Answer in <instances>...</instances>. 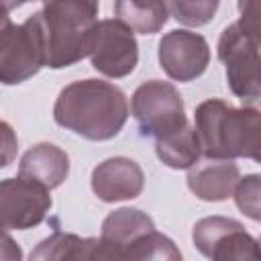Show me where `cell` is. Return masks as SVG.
<instances>
[{
	"label": "cell",
	"mask_w": 261,
	"mask_h": 261,
	"mask_svg": "<svg viewBox=\"0 0 261 261\" xmlns=\"http://www.w3.org/2000/svg\"><path fill=\"white\" fill-rule=\"evenodd\" d=\"M0 259H4V261H20L22 259V251H20L18 243L8 232H0Z\"/></svg>",
	"instance_id": "obj_22"
},
{
	"label": "cell",
	"mask_w": 261,
	"mask_h": 261,
	"mask_svg": "<svg viewBox=\"0 0 261 261\" xmlns=\"http://www.w3.org/2000/svg\"><path fill=\"white\" fill-rule=\"evenodd\" d=\"M92 67L106 77H126L139 61V45L135 33L116 18L98 20L94 45L90 51Z\"/></svg>",
	"instance_id": "obj_9"
},
{
	"label": "cell",
	"mask_w": 261,
	"mask_h": 261,
	"mask_svg": "<svg viewBox=\"0 0 261 261\" xmlns=\"http://www.w3.org/2000/svg\"><path fill=\"white\" fill-rule=\"evenodd\" d=\"M151 230H155L151 216L139 208H118L110 212L100 230L102 259H130L135 243Z\"/></svg>",
	"instance_id": "obj_11"
},
{
	"label": "cell",
	"mask_w": 261,
	"mask_h": 261,
	"mask_svg": "<svg viewBox=\"0 0 261 261\" xmlns=\"http://www.w3.org/2000/svg\"><path fill=\"white\" fill-rule=\"evenodd\" d=\"M220 0H165L167 12L184 27H204L208 24Z\"/></svg>",
	"instance_id": "obj_18"
},
{
	"label": "cell",
	"mask_w": 261,
	"mask_h": 261,
	"mask_svg": "<svg viewBox=\"0 0 261 261\" xmlns=\"http://www.w3.org/2000/svg\"><path fill=\"white\" fill-rule=\"evenodd\" d=\"M192 241L196 249L214 261H259V243L239 220L226 216H206L194 224Z\"/></svg>",
	"instance_id": "obj_7"
},
{
	"label": "cell",
	"mask_w": 261,
	"mask_h": 261,
	"mask_svg": "<svg viewBox=\"0 0 261 261\" xmlns=\"http://www.w3.org/2000/svg\"><path fill=\"white\" fill-rule=\"evenodd\" d=\"M31 259H49V261H92L102 259V245L100 239L92 237H77L71 232H53L51 237L43 239L37 249L31 251Z\"/></svg>",
	"instance_id": "obj_15"
},
{
	"label": "cell",
	"mask_w": 261,
	"mask_h": 261,
	"mask_svg": "<svg viewBox=\"0 0 261 261\" xmlns=\"http://www.w3.org/2000/svg\"><path fill=\"white\" fill-rule=\"evenodd\" d=\"M51 206L47 188L20 175L0 179V232L27 230L41 224Z\"/></svg>",
	"instance_id": "obj_8"
},
{
	"label": "cell",
	"mask_w": 261,
	"mask_h": 261,
	"mask_svg": "<svg viewBox=\"0 0 261 261\" xmlns=\"http://www.w3.org/2000/svg\"><path fill=\"white\" fill-rule=\"evenodd\" d=\"M53 118L59 126L88 141H108L122 130L128 118V102L124 92L110 82L77 80L59 92Z\"/></svg>",
	"instance_id": "obj_1"
},
{
	"label": "cell",
	"mask_w": 261,
	"mask_h": 261,
	"mask_svg": "<svg viewBox=\"0 0 261 261\" xmlns=\"http://www.w3.org/2000/svg\"><path fill=\"white\" fill-rule=\"evenodd\" d=\"M18 175L47 190L59 188L69 175V157L53 143H37L20 157Z\"/></svg>",
	"instance_id": "obj_14"
},
{
	"label": "cell",
	"mask_w": 261,
	"mask_h": 261,
	"mask_svg": "<svg viewBox=\"0 0 261 261\" xmlns=\"http://www.w3.org/2000/svg\"><path fill=\"white\" fill-rule=\"evenodd\" d=\"M155 151L157 157L171 169H188L202 155L200 143L196 139V130L190 124L181 126L175 133L155 139Z\"/></svg>",
	"instance_id": "obj_17"
},
{
	"label": "cell",
	"mask_w": 261,
	"mask_h": 261,
	"mask_svg": "<svg viewBox=\"0 0 261 261\" xmlns=\"http://www.w3.org/2000/svg\"><path fill=\"white\" fill-rule=\"evenodd\" d=\"M194 120L204 157L261 159V114L255 106L234 108L220 98H210L198 104Z\"/></svg>",
	"instance_id": "obj_2"
},
{
	"label": "cell",
	"mask_w": 261,
	"mask_h": 261,
	"mask_svg": "<svg viewBox=\"0 0 261 261\" xmlns=\"http://www.w3.org/2000/svg\"><path fill=\"white\" fill-rule=\"evenodd\" d=\"M145 173L141 165L128 157H110L92 171V192L102 202H122L141 196Z\"/></svg>",
	"instance_id": "obj_12"
},
{
	"label": "cell",
	"mask_w": 261,
	"mask_h": 261,
	"mask_svg": "<svg viewBox=\"0 0 261 261\" xmlns=\"http://www.w3.org/2000/svg\"><path fill=\"white\" fill-rule=\"evenodd\" d=\"M45 67V33L41 12L24 22L12 20L0 31V84L16 86Z\"/></svg>",
	"instance_id": "obj_4"
},
{
	"label": "cell",
	"mask_w": 261,
	"mask_h": 261,
	"mask_svg": "<svg viewBox=\"0 0 261 261\" xmlns=\"http://www.w3.org/2000/svg\"><path fill=\"white\" fill-rule=\"evenodd\" d=\"M161 69L175 82L200 77L210 63V47L198 33L175 29L161 37L157 49Z\"/></svg>",
	"instance_id": "obj_10"
},
{
	"label": "cell",
	"mask_w": 261,
	"mask_h": 261,
	"mask_svg": "<svg viewBox=\"0 0 261 261\" xmlns=\"http://www.w3.org/2000/svg\"><path fill=\"white\" fill-rule=\"evenodd\" d=\"M241 173L232 159H198L188 167V188L190 192L204 202H222L232 196V190Z\"/></svg>",
	"instance_id": "obj_13"
},
{
	"label": "cell",
	"mask_w": 261,
	"mask_h": 261,
	"mask_svg": "<svg viewBox=\"0 0 261 261\" xmlns=\"http://www.w3.org/2000/svg\"><path fill=\"white\" fill-rule=\"evenodd\" d=\"M239 24L255 39H259V0H239Z\"/></svg>",
	"instance_id": "obj_21"
},
{
	"label": "cell",
	"mask_w": 261,
	"mask_h": 261,
	"mask_svg": "<svg viewBox=\"0 0 261 261\" xmlns=\"http://www.w3.org/2000/svg\"><path fill=\"white\" fill-rule=\"evenodd\" d=\"M16 151H18V139L14 128L8 122L0 120V169L8 167L14 161Z\"/></svg>",
	"instance_id": "obj_20"
},
{
	"label": "cell",
	"mask_w": 261,
	"mask_h": 261,
	"mask_svg": "<svg viewBox=\"0 0 261 261\" xmlns=\"http://www.w3.org/2000/svg\"><path fill=\"white\" fill-rule=\"evenodd\" d=\"M27 2H35V0H0V6L10 12V10H14V8H18V6L27 4Z\"/></svg>",
	"instance_id": "obj_23"
},
{
	"label": "cell",
	"mask_w": 261,
	"mask_h": 261,
	"mask_svg": "<svg viewBox=\"0 0 261 261\" xmlns=\"http://www.w3.org/2000/svg\"><path fill=\"white\" fill-rule=\"evenodd\" d=\"M130 110L145 137L159 139L188 124L184 98L173 84L163 80L141 84L133 94Z\"/></svg>",
	"instance_id": "obj_6"
},
{
	"label": "cell",
	"mask_w": 261,
	"mask_h": 261,
	"mask_svg": "<svg viewBox=\"0 0 261 261\" xmlns=\"http://www.w3.org/2000/svg\"><path fill=\"white\" fill-rule=\"evenodd\" d=\"M114 16L133 33L155 35L169 18L165 0H114Z\"/></svg>",
	"instance_id": "obj_16"
},
{
	"label": "cell",
	"mask_w": 261,
	"mask_h": 261,
	"mask_svg": "<svg viewBox=\"0 0 261 261\" xmlns=\"http://www.w3.org/2000/svg\"><path fill=\"white\" fill-rule=\"evenodd\" d=\"M218 59L224 65L230 92L245 106H255L261 98L259 39L251 37L239 22H232L220 33Z\"/></svg>",
	"instance_id": "obj_5"
},
{
	"label": "cell",
	"mask_w": 261,
	"mask_h": 261,
	"mask_svg": "<svg viewBox=\"0 0 261 261\" xmlns=\"http://www.w3.org/2000/svg\"><path fill=\"white\" fill-rule=\"evenodd\" d=\"M100 0H43L45 67L63 69L90 55Z\"/></svg>",
	"instance_id": "obj_3"
},
{
	"label": "cell",
	"mask_w": 261,
	"mask_h": 261,
	"mask_svg": "<svg viewBox=\"0 0 261 261\" xmlns=\"http://www.w3.org/2000/svg\"><path fill=\"white\" fill-rule=\"evenodd\" d=\"M234 202L237 208L249 216L251 220L259 222L261 220V206H259V196H261V177L257 173H249L245 177H239L234 190Z\"/></svg>",
	"instance_id": "obj_19"
}]
</instances>
